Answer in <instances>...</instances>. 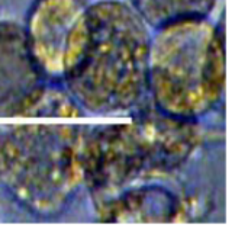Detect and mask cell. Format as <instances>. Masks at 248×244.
<instances>
[{
	"label": "cell",
	"mask_w": 248,
	"mask_h": 244,
	"mask_svg": "<svg viewBox=\"0 0 248 244\" xmlns=\"http://www.w3.org/2000/svg\"><path fill=\"white\" fill-rule=\"evenodd\" d=\"M154 84L163 102L180 114L209 105L222 79V58L212 29L205 23H182L166 32L153 54Z\"/></svg>",
	"instance_id": "cell-1"
},
{
	"label": "cell",
	"mask_w": 248,
	"mask_h": 244,
	"mask_svg": "<svg viewBox=\"0 0 248 244\" xmlns=\"http://www.w3.org/2000/svg\"><path fill=\"white\" fill-rule=\"evenodd\" d=\"M80 15L77 0H46L38 9L33 20L35 45L49 70H62L68 39Z\"/></svg>",
	"instance_id": "cell-2"
},
{
	"label": "cell",
	"mask_w": 248,
	"mask_h": 244,
	"mask_svg": "<svg viewBox=\"0 0 248 244\" xmlns=\"http://www.w3.org/2000/svg\"><path fill=\"white\" fill-rule=\"evenodd\" d=\"M137 9L153 22L193 16L211 9L215 0H132Z\"/></svg>",
	"instance_id": "cell-3"
}]
</instances>
